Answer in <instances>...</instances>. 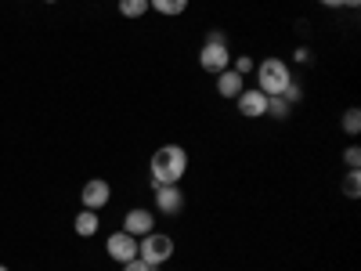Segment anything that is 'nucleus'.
<instances>
[{"instance_id": "nucleus-6", "label": "nucleus", "mask_w": 361, "mask_h": 271, "mask_svg": "<svg viewBox=\"0 0 361 271\" xmlns=\"http://www.w3.org/2000/svg\"><path fill=\"white\" fill-rule=\"evenodd\" d=\"M152 192H156V210L159 214L173 217V214L185 210V192H180L177 185H152Z\"/></svg>"}, {"instance_id": "nucleus-23", "label": "nucleus", "mask_w": 361, "mask_h": 271, "mask_svg": "<svg viewBox=\"0 0 361 271\" xmlns=\"http://www.w3.org/2000/svg\"><path fill=\"white\" fill-rule=\"evenodd\" d=\"M318 4H322V8H343L347 0H318Z\"/></svg>"}, {"instance_id": "nucleus-19", "label": "nucleus", "mask_w": 361, "mask_h": 271, "mask_svg": "<svg viewBox=\"0 0 361 271\" xmlns=\"http://www.w3.org/2000/svg\"><path fill=\"white\" fill-rule=\"evenodd\" d=\"M343 163H347V170H357L361 167V148L357 145H350L347 152H343Z\"/></svg>"}, {"instance_id": "nucleus-7", "label": "nucleus", "mask_w": 361, "mask_h": 271, "mask_svg": "<svg viewBox=\"0 0 361 271\" xmlns=\"http://www.w3.org/2000/svg\"><path fill=\"white\" fill-rule=\"evenodd\" d=\"M109 199H112V185H109V181H102V177L87 181L83 192H80L83 210H102V206H109Z\"/></svg>"}, {"instance_id": "nucleus-17", "label": "nucleus", "mask_w": 361, "mask_h": 271, "mask_svg": "<svg viewBox=\"0 0 361 271\" xmlns=\"http://www.w3.org/2000/svg\"><path fill=\"white\" fill-rule=\"evenodd\" d=\"M282 98H286V105H289V109H293V105H296V102H300V98H304V87H300V83H296V80H293V83H289V87H286V90H282Z\"/></svg>"}, {"instance_id": "nucleus-4", "label": "nucleus", "mask_w": 361, "mask_h": 271, "mask_svg": "<svg viewBox=\"0 0 361 271\" xmlns=\"http://www.w3.org/2000/svg\"><path fill=\"white\" fill-rule=\"evenodd\" d=\"M105 253H109V260H116V264H127V260H134L137 257V239L130 235V231H112L109 239H105Z\"/></svg>"}, {"instance_id": "nucleus-22", "label": "nucleus", "mask_w": 361, "mask_h": 271, "mask_svg": "<svg viewBox=\"0 0 361 271\" xmlns=\"http://www.w3.org/2000/svg\"><path fill=\"white\" fill-rule=\"evenodd\" d=\"M206 44H228V37L221 33V29H209V37H206Z\"/></svg>"}, {"instance_id": "nucleus-16", "label": "nucleus", "mask_w": 361, "mask_h": 271, "mask_svg": "<svg viewBox=\"0 0 361 271\" xmlns=\"http://www.w3.org/2000/svg\"><path fill=\"white\" fill-rule=\"evenodd\" d=\"M343 131L350 138H357V131H361V109H347L343 112Z\"/></svg>"}, {"instance_id": "nucleus-13", "label": "nucleus", "mask_w": 361, "mask_h": 271, "mask_svg": "<svg viewBox=\"0 0 361 271\" xmlns=\"http://www.w3.org/2000/svg\"><path fill=\"white\" fill-rule=\"evenodd\" d=\"M145 11H148V0H119V15L130 18V22L145 18Z\"/></svg>"}, {"instance_id": "nucleus-1", "label": "nucleus", "mask_w": 361, "mask_h": 271, "mask_svg": "<svg viewBox=\"0 0 361 271\" xmlns=\"http://www.w3.org/2000/svg\"><path fill=\"white\" fill-rule=\"evenodd\" d=\"M148 174H152V185H180V177L188 174V152L180 145L156 148L152 163H148Z\"/></svg>"}, {"instance_id": "nucleus-24", "label": "nucleus", "mask_w": 361, "mask_h": 271, "mask_svg": "<svg viewBox=\"0 0 361 271\" xmlns=\"http://www.w3.org/2000/svg\"><path fill=\"white\" fill-rule=\"evenodd\" d=\"M357 4H361V0H347V4H343V8H357Z\"/></svg>"}, {"instance_id": "nucleus-20", "label": "nucleus", "mask_w": 361, "mask_h": 271, "mask_svg": "<svg viewBox=\"0 0 361 271\" xmlns=\"http://www.w3.org/2000/svg\"><path fill=\"white\" fill-rule=\"evenodd\" d=\"M119 267H123V271H156L152 264H145L141 257H134V260H127V264H119Z\"/></svg>"}, {"instance_id": "nucleus-2", "label": "nucleus", "mask_w": 361, "mask_h": 271, "mask_svg": "<svg viewBox=\"0 0 361 271\" xmlns=\"http://www.w3.org/2000/svg\"><path fill=\"white\" fill-rule=\"evenodd\" d=\"M289 83H293V73L282 58H264V62H257V90H264L267 98L282 95Z\"/></svg>"}, {"instance_id": "nucleus-10", "label": "nucleus", "mask_w": 361, "mask_h": 271, "mask_svg": "<svg viewBox=\"0 0 361 271\" xmlns=\"http://www.w3.org/2000/svg\"><path fill=\"white\" fill-rule=\"evenodd\" d=\"M243 87H246V76H238L235 69H224L217 76V95L221 98H238V95H243Z\"/></svg>"}, {"instance_id": "nucleus-3", "label": "nucleus", "mask_w": 361, "mask_h": 271, "mask_svg": "<svg viewBox=\"0 0 361 271\" xmlns=\"http://www.w3.org/2000/svg\"><path fill=\"white\" fill-rule=\"evenodd\" d=\"M137 257H141L145 264H152V267L166 264V260L173 257V239H170L166 231H148L141 243H137Z\"/></svg>"}, {"instance_id": "nucleus-21", "label": "nucleus", "mask_w": 361, "mask_h": 271, "mask_svg": "<svg viewBox=\"0 0 361 271\" xmlns=\"http://www.w3.org/2000/svg\"><path fill=\"white\" fill-rule=\"evenodd\" d=\"M293 58H296L300 66H307V62H311V51H307V47H296V51H293Z\"/></svg>"}, {"instance_id": "nucleus-8", "label": "nucleus", "mask_w": 361, "mask_h": 271, "mask_svg": "<svg viewBox=\"0 0 361 271\" xmlns=\"http://www.w3.org/2000/svg\"><path fill=\"white\" fill-rule=\"evenodd\" d=\"M235 102H238V116H246V119H260L267 112V95L257 87H243V95Z\"/></svg>"}, {"instance_id": "nucleus-14", "label": "nucleus", "mask_w": 361, "mask_h": 271, "mask_svg": "<svg viewBox=\"0 0 361 271\" xmlns=\"http://www.w3.org/2000/svg\"><path fill=\"white\" fill-rule=\"evenodd\" d=\"M264 116H271V119H286V116H289L286 98H282V95H271V98H267V112H264Z\"/></svg>"}, {"instance_id": "nucleus-12", "label": "nucleus", "mask_w": 361, "mask_h": 271, "mask_svg": "<svg viewBox=\"0 0 361 271\" xmlns=\"http://www.w3.org/2000/svg\"><path fill=\"white\" fill-rule=\"evenodd\" d=\"M148 8L159 11V15H166V18H173V15H185L188 0H148Z\"/></svg>"}, {"instance_id": "nucleus-5", "label": "nucleus", "mask_w": 361, "mask_h": 271, "mask_svg": "<svg viewBox=\"0 0 361 271\" xmlns=\"http://www.w3.org/2000/svg\"><path fill=\"white\" fill-rule=\"evenodd\" d=\"M199 66H202V73H209V76H221L224 69H231V51H228V44H202Z\"/></svg>"}, {"instance_id": "nucleus-25", "label": "nucleus", "mask_w": 361, "mask_h": 271, "mask_svg": "<svg viewBox=\"0 0 361 271\" xmlns=\"http://www.w3.org/2000/svg\"><path fill=\"white\" fill-rule=\"evenodd\" d=\"M0 271H11V267H4V264H0Z\"/></svg>"}, {"instance_id": "nucleus-18", "label": "nucleus", "mask_w": 361, "mask_h": 271, "mask_svg": "<svg viewBox=\"0 0 361 271\" xmlns=\"http://www.w3.org/2000/svg\"><path fill=\"white\" fill-rule=\"evenodd\" d=\"M231 69H235L238 76H250V73H253V58H250V54H243V58H235V62H231Z\"/></svg>"}, {"instance_id": "nucleus-11", "label": "nucleus", "mask_w": 361, "mask_h": 271, "mask_svg": "<svg viewBox=\"0 0 361 271\" xmlns=\"http://www.w3.org/2000/svg\"><path fill=\"white\" fill-rule=\"evenodd\" d=\"M98 210H80L76 214V221H73V228H76V235L80 239H90V235H98Z\"/></svg>"}, {"instance_id": "nucleus-26", "label": "nucleus", "mask_w": 361, "mask_h": 271, "mask_svg": "<svg viewBox=\"0 0 361 271\" xmlns=\"http://www.w3.org/2000/svg\"><path fill=\"white\" fill-rule=\"evenodd\" d=\"M47 4H58V0H47Z\"/></svg>"}, {"instance_id": "nucleus-9", "label": "nucleus", "mask_w": 361, "mask_h": 271, "mask_svg": "<svg viewBox=\"0 0 361 271\" xmlns=\"http://www.w3.org/2000/svg\"><path fill=\"white\" fill-rule=\"evenodd\" d=\"M123 231H130L134 239H145L148 231H156V217H152V210H127V217H123Z\"/></svg>"}, {"instance_id": "nucleus-15", "label": "nucleus", "mask_w": 361, "mask_h": 271, "mask_svg": "<svg viewBox=\"0 0 361 271\" xmlns=\"http://www.w3.org/2000/svg\"><path fill=\"white\" fill-rule=\"evenodd\" d=\"M343 195H347V199H357V195H361V170H347V177H343Z\"/></svg>"}]
</instances>
